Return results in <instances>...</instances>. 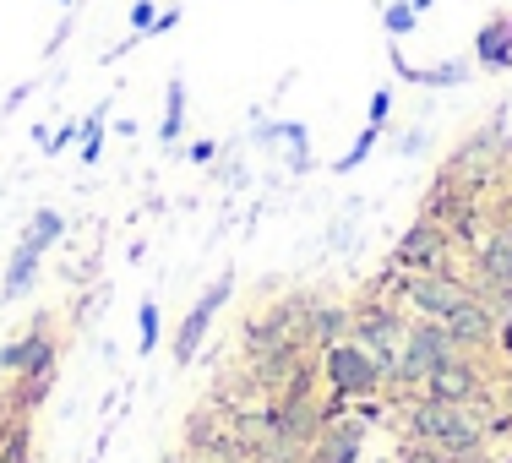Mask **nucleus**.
Wrapping results in <instances>:
<instances>
[{"label": "nucleus", "instance_id": "obj_1", "mask_svg": "<svg viewBox=\"0 0 512 463\" xmlns=\"http://www.w3.org/2000/svg\"><path fill=\"white\" fill-rule=\"evenodd\" d=\"M393 431L409 436V442H425V447H442V453H480L491 447V420L469 404H442V398H425L414 393L409 404L393 409Z\"/></svg>", "mask_w": 512, "mask_h": 463}, {"label": "nucleus", "instance_id": "obj_2", "mask_svg": "<svg viewBox=\"0 0 512 463\" xmlns=\"http://www.w3.org/2000/svg\"><path fill=\"white\" fill-rule=\"evenodd\" d=\"M349 311H355L349 338H355L360 349H371L382 365L398 360L404 333H409V306H404V300H382V295H371V289H360V295L349 300Z\"/></svg>", "mask_w": 512, "mask_h": 463}, {"label": "nucleus", "instance_id": "obj_3", "mask_svg": "<svg viewBox=\"0 0 512 463\" xmlns=\"http://www.w3.org/2000/svg\"><path fill=\"white\" fill-rule=\"evenodd\" d=\"M322 387L338 398H349V404H360V398H382V360L371 355V349H360L355 338H344V344L322 349Z\"/></svg>", "mask_w": 512, "mask_h": 463}, {"label": "nucleus", "instance_id": "obj_4", "mask_svg": "<svg viewBox=\"0 0 512 463\" xmlns=\"http://www.w3.org/2000/svg\"><path fill=\"white\" fill-rule=\"evenodd\" d=\"M469 295L474 289H469V278H463V257L453 267H436V273H409V284H404L409 316H431V322H447Z\"/></svg>", "mask_w": 512, "mask_h": 463}, {"label": "nucleus", "instance_id": "obj_5", "mask_svg": "<svg viewBox=\"0 0 512 463\" xmlns=\"http://www.w3.org/2000/svg\"><path fill=\"white\" fill-rule=\"evenodd\" d=\"M463 257L458 251V240L447 235V224H436V218H414V224L398 235V246H393V267H404V273H436V267H453Z\"/></svg>", "mask_w": 512, "mask_h": 463}, {"label": "nucleus", "instance_id": "obj_6", "mask_svg": "<svg viewBox=\"0 0 512 463\" xmlns=\"http://www.w3.org/2000/svg\"><path fill=\"white\" fill-rule=\"evenodd\" d=\"M229 295H235V273H218L213 284H207L202 295H197V306L180 316L175 338H169V360H175V365H191V360L202 355L207 333H213V316L229 306Z\"/></svg>", "mask_w": 512, "mask_h": 463}, {"label": "nucleus", "instance_id": "obj_7", "mask_svg": "<svg viewBox=\"0 0 512 463\" xmlns=\"http://www.w3.org/2000/svg\"><path fill=\"white\" fill-rule=\"evenodd\" d=\"M60 365V333L50 316H33L11 344H0V376H28V371H50Z\"/></svg>", "mask_w": 512, "mask_h": 463}, {"label": "nucleus", "instance_id": "obj_8", "mask_svg": "<svg viewBox=\"0 0 512 463\" xmlns=\"http://www.w3.org/2000/svg\"><path fill=\"white\" fill-rule=\"evenodd\" d=\"M365 447H371V425L349 409V414L322 420V431L306 447V463H365Z\"/></svg>", "mask_w": 512, "mask_h": 463}, {"label": "nucleus", "instance_id": "obj_9", "mask_svg": "<svg viewBox=\"0 0 512 463\" xmlns=\"http://www.w3.org/2000/svg\"><path fill=\"white\" fill-rule=\"evenodd\" d=\"M447 333H453V344L463 349V355H496V338H502V316L485 306L480 295H469L453 316H447Z\"/></svg>", "mask_w": 512, "mask_h": 463}, {"label": "nucleus", "instance_id": "obj_10", "mask_svg": "<svg viewBox=\"0 0 512 463\" xmlns=\"http://www.w3.org/2000/svg\"><path fill=\"white\" fill-rule=\"evenodd\" d=\"M474 66L502 77L512 71V11H491V17L474 28Z\"/></svg>", "mask_w": 512, "mask_h": 463}, {"label": "nucleus", "instance_id": "obj_11", "mask_svg": "<svg viewBox=\"0 0 512 463\" xmlns=\"http://www.w3.org/2000/svg\"><path fill=\"white\" fill-rule=\"evenodd\" d=\"M349 327H355V311H349L344 300H311V316H306V349H311V355H322V349L344 344Z\"/></svg>", "mask_w": 512, "mask_h": 463}, {"label": "nucleus", "instance_id": "obj_12", "mask_svg": "<svg viewBox=\"0 0 512 463\" xmlns=\"http://www.w3.org/2000/svg\"><path fill=\"white\" fill-rule=\"evenodd\" d=\"M278 142H289V169L295 175H311V131L300 126V120H262L256 126V148H278Z\"/></svg>", "mask_w": 512, "mask_h": 463}, {"label": "nucleus", "instance_id": "obj_13", "mask_svg": "<svg viewBox=\"0 0 512 463\" xmlns=\"http://www.w3.org/2000/svg\"><path fill=\"white\" fill-rule=\"evenodd\" d=\"M55 371L60 365H50V371H28V376H11V387L0 393V414H39V404L50 398V387H55Z\"/></svg>", "mask_w": 512, "mask_h": 463}, {"label": "nucleus", "instance_id": "obj_14", "mask_svg": "<svg viewBox=\"0 0 512 463\" xmlns=\"http://www.w3.org/2000/svg\"><path fill=\"white\" fill-rule=\"evenodd\" d=\"M393 71L414 88H463V82L474 77V60H442V66H409L404 55L393 50Z\"/></svg>", "mask_w": 512, "mask_h": 463}, {"label": "nucleus", "instance_id": "obj_15", "mask_svg": "<svg viewBox=\"0 0 512 463\" xmlns=\"http://www.w3.org/2000/svg\"><path fill=\"white\" fill-rule=\"evenodd\" d=\"M39 267H44V251H33V246H11V262H6V278H0V300H22L33 284H39Z\"/></svg>", "mask_w": 512, "mask_h": 463}, {"label": "nucleus", "instance_id": "obj_16", "mask_svg": "<svg viewBox=\"0 0 512 463\" xmlns=\"http://www.w3.org/2000/svg\"><path fill=\"white\" fill-rule=\"evenodd\" d=\"M186 137V77L169 71V88H164V120H158V142L164 148H180Z\"/></svg>", "mask_w": 512, "mask_h": 463}, {"label": "nucleus", "instance_id": "obj_17", "mask_svg": "<svg viewBox=\"0 0 512 463\" xmlns=\"http://www.w3.org/2000/svg\"><path fill=\"white\" fill-rule=\"evenodd\" d=\"M60 240H66V218H60L55 207H39V213L28 218V229H22V246H33V251H55Z\"/></svg>", "mask_w": 512, "mask_h": 463}, {"label": "nucleus", "instance_id": "obj_18", "mask_svg": "<svg viewBox=\"0 0 512 463\" xmlns=\"http://www.w3.org/2000/svg\"><path fill=\"white\" fill-rule=\"evenodd\" d=\"M376 142H382V126H360V137L349 142V153H338V158H333V175H355L365 158L376 153Z\"/></svg>", "mask_w": 512, "mask_h": 463}, {"label": "nucleus", "instance_id": "obj_19", "mask_svg": "<svg viewBox=\"0 0 512 463\" xmlns=\"http://www.w3.org/2000/svg\"><path fill=\"white\" fill-rule=\"evenodd\" d=\"M158 338H164V311H158V300L148 295L137 306V355H153Z\"/></svg>", "mask_w": 512, "mask_h": 463}, {"label": "nucleus", "instance_id": "obj_20", "mask_svg": "<svg viewBox=\"0 0 512 463\" xmlns=\"http://www.w3.org/2000/svg\"><path fill=\"white\" fill-rule=\"evenodd\" d=\"M104 120H109V104H99L88 120H82V137H77L82 164H99V153H104Z\"/></svg>", "mask_w": 512, "mask_h": 463}, {"label": "nucleus", "instance_id": "obj_21", "mask_svg": "<svg viewBox=\"0 0 512 463\" xmlns=\"http://www.w3.org/2000/svg\"><path fill=\"white\" fill-rule=\"evenodd\" d=\"M382 28H387V39H409V33L420 28V11H414V0H387Z\"/></svg>", "mask_w": 512, "mask_h": 463}, {"label": "nucleus", "instance_id": "obj_22", "mask_svg": "<svg viewBox=\"0 0 512 463\" xmlns=\"http://www.w3.org/2000/svg\"><path fill=\"white\" fill-rule=\"evenodd\" d=\"M491 235H496V240H507V246H512V186L491 191Z\"/></svg>", "mask_w": 512, "mask_h": 463}, {"label": "nucleus", "instance_id": "obj_23", "mask_svg": "<svg viewBox=\"0 0 512 463\" xmlns=\"http://www.w3.org/2000/svg\"><path fill=\"white\" fill-rule=\"evenodd\" d=\"M387 120H393V88H376L371 104H365V126H382L387 131Z\"/></svg>", "mask_w": 512, "mask_h": 463}, {"label": "nucleus", "instance_id": "obj_24", "mask_svg": "<svg viewBox=\"0 0 512 463\" xmlns=\"http://www.w3.org/2000/svg\"><path fill=\"white\" fill-rule=\"evenodd\" d=\"M158 11H164V6H153V0H137V6H131V33H137V39H148V33H153Z\"/></svg>", "mask_w": 512, "mask_h": 463}, {"label": "nucleus", "instance_id": "obj_25", "mask_svg": "<svg viewBox=\"0 0 512 463\" xmlns=\"http://www.w3.org/2000/svg\"><path fill=\"white\" fill-rule=\"evenodd\" d=\"M77 137H82V120H66V126H60V131H50V142H44V158L66 153V148H71V142H77Z\"/></svg>", "mask_w": 512, "mask_h": 463}, {"label": "nucleus", "instance_id": "obj_26", "mask_svg": "<svg viewBox=\"0 0 512 463\" xmlns=\"http://www.w3.org/2000/svg\"><path fill=\"white\" fill-rule=\"evenodd\" d=\"M496 349H502V387H507V404H512V322H502Z\"/></svg>", "mask_w": 512, "mask_h": 463}, {"label": "nucleus", "instance_id": "obj_27", "mask_svg": "<svg viewBox=\"0 0 512 463\" xmlns=\"http://www.w3.org/2000/svg\"><path fill=\"white\" fill-rule=\"evenodd\" d=\"M425 148H431V142H425V126H414V131H404V142H398V153H404V158H420Z\"/></svg>", "mask_w": 512, "mask_h": 463}, {"label": "nucleus", "instance_id": "obj_28", "mask_svg": "<svg viewBox=\"0 0 512 463\" xmlns=\"http://www.w3.org/2000/svg\"><path fill=\"white\" fill-rule=\"evenodd\" d=\"M186 158H191V164H213V158H218V142H191Z\"/></svg>", "mask_w": 512, "mask_h": 463}, {"label": "nucleus", "instance_id": "obj_29", "mask_svg": "<svg viewBox=\"0 0 512 463\" xmlns=\"http://www.w3.org/2000/svg\"><path fill=\"white\" fill-rule=\"evenodd\" d=\"M169 28H180V6H164V11H158L153 33H169ZM153 33H148V39H153Z\"/></svg>", "mask_w": 512, "mask_h": 463}, {"label": "nucleus", "instance_id": "obj_30", "mask_svg": "<svg viewBox=\"0 0 512 463\" xmlns=\"http://www.w3.org/2000/svg\"><path fill=\"white\" fill-rule=\"evenodd\" d=\"M436 6V0H414V11H420V17H425V11H431Z\"/></svg>", "mask_w": 512, "mask_h": 463}, {"label": "nucleus", "instance_id": "obj_31", "mask_svg": "<svg viewBox=\"0 0 512 463\" xmlns=\"http://www.w3.org/2000/svg\"><path fill=\"white\" fill-rule=\"evenodd\" d=\"M88 463H104V442H99V447H93V458H88Z\"/></svg>", "mask_w": 512, "mask_h": 463}, {"label": "nucleus", "instance_id": "obj_32", "mask_svg": "<svg viewBox=\"0 0 512 463\" xmlns=\"http://www.w3.org/2000/svg\"><path fill=\"white\" fill-rule=\"evenodd\" d=\"M60 6H77V0H60Z\"/></svg>", "mask_w": 512, "mask_h": 463}, {"label": "nucleus", "instance_id": "obj_33", "mask_svg": "<svg viewBox=\"0 0 512 463\" xmlns=\"http://www.w3.org/2000/svg\"><path fill=\"white\" fill-rule=\"evenodd\" d=\"M502 463H512V453H507V458H502Z\"/></svg>", "mask_w": 512, "mask_h": 463}, {"label": "nucleus", "instance_id": "obj_34", "mask_svg": "<svg viewBox=\"0 0 512 463\" xmlns=\"http://www.w3.org/2000/svg\"><path fill=\"white\" fill-rule=\"evenodd\" d=\"M235 463H246V458H235Z\"/></svg>", "mask_w": 512, "mask_h": 463}, {"label": "nucleus", "instance_id": "obj_35", "mask_svg": "<svg viewBox=\"0 0 512 463\" xmlns=\"http://www.w3.org/2000/svg\"><path fill=\"white\" fill-rule=\"evenodd\" d=\"M186 463H191V458H186Z\"/></svg>", "mask_w": 512, "mask_h": 463}]
</instances>
